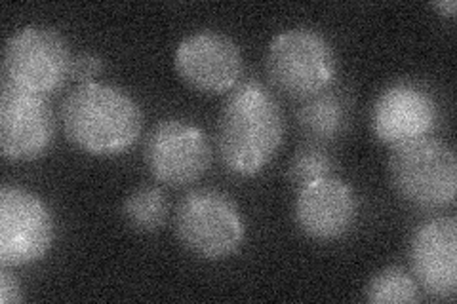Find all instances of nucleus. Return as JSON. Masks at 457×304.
I'll return each instance as SVG.
<instances>
[{
	"label": "nucleus",
	"instance_id": "nucleus-14",
	"mask_svg": "<svg viewBox=\"0 0 457 304\" xmlns=\"http://www.w3.org/2000/svg\"><path fill=\"white\" fill-rule=\"evenodd\" d=\"M351 103L341 92L324 90L303 101L297 111V126L312 144L336 141L349 126Z\"/></svg>",
	"mask_w": 457,
	"mask_h": 304
},
{
	"label": "nucleus",
	"instance_id": "nucleus-11",
	"mask_svg": "<svg viewBox=\"0 0 457 304\" xmlns=\"http://www.w3.org/2000/svg\"><path fill=\"white\" fill-rule=\"evenodd\" d=\"M371 132L389 147L428 137L440 120L435 95L423 84L400 80L385 88L371 107Z\"/></svg>",
	"mask_w": 457,
	"mask_h": 304
},
{
	"label": "nucleus",
	"instance_id": "nucleus-20",
	"mask_svg": "<svg viewBox=\"0 0 457 304\" xmlns=\"http://www.w3.org/2000/svg\"><path fill=\"white\" fill-rule=\"evenodd\" d=\"M433 8L440 13V16L445 18H455V10H457V4L455 0H442V3H435Z\"/></svg>",
	"mask_w": 457,
	"mask_h": 304
},
{
	"label": "nucleus",
	"instance_id": "nucleus-15",
	"mask_svg": "<svg viewBox=\"0 0 457 304\" xmlns=\"http://www.w3.org/2000/svg\"><path fill=\"white\" fill-rule=\"evenodd\" d=\"M364 299L371 304H413L421 300V289L403 267H387L370 278Z\"/></svg>",
	"mask_w": 457,
	"mask_h": 304
},
{
	"label": "nucleus",
	"instance_id": "nucleus-8",
	"mask_svg": "<svg viewBox=\"0 0 457 304\" xmlns=\"http://www.w3.org/2000/svg\"><path fill=\"white\" fill-rule=\"evenodd\" d=\"M143 160L153 179L168 186H187L212 166V144L198 126L168 119L156 124L143 144Z\"/></svg>",
	"mask_w": 457,
	"mask_h": 304
},
{
	"label": "nucleus",
	"instance_id": "nucleus-18",
	"mask_svg": "<svg viewBox=\"0 0 457 304\" xmlns=\"http://www.w3.org/2000/svg\"><path fill=\"white\" fill-rule=\"evenodd\" d=\"M104 63L102 57L96 53H80L73 60V72H71V78L84 82H94V78L102 72Z\"/></svg>",
	"mask_w": 457,
	"mask_h": 304
},
{
	"label": "nucleus",
	"instance_id": "nucleus-17",
	"mask_svg": "<svg viewBox=\"0 0 457 304\" xmlns=\"http://www.w3.org/2000/svg\"><path fill=\"white\" fill-rule=\"evenodd\" d=\"M332 169H334L332 156L328 154L320 144L311 143L294 154L292 162L288 166V179L297 188H302L312 181L332 176Z\"/></svg>",
	"mask_w": 457,
	"mask_h": 304
},
{
	"label": "nucleus",
	"instance_id": "nucleus-12",
	"mask_svg": "<svg viewBox=\"0 0 457 304\" xmlns=\"http://www.w3.org/2000/svg\"><path fill=\"white\" fill-rule=\"evenodd\" d=\"M410 268L420 289L436 300L457 295V221L433 217L416 226L410 238Z\"/></svg>",
	"mask_w": 457,
	"mask_h": 304
},
{
	"label": "nucleus",
	"instance_id": "nucleus-16",
	"mask_svg": "<svg viewBox=\"0 0 457 304\" xmlns=\"http://www.w3.org/2000/svg\"><path fill=\"white\" fill-rule=\"evenodd\" d=\"M122 217L137 233H156L168 217V201L156 186H141L124 200Z\"/></svg>",
	"mask_w": 457,
	"mask_h": 304
},
{
	"label": "nucleus",
	"instance_id": "nucleus-4",
	"mask_svg": "<svg viewBox=\"0 0 457 304\" xmlns=\"http://www.w3.org/2000/svg\"><path fill=\"white\" fill-rule=\"evenodd\" d=\"M265 69L270 84L292 99H309L336 80L332 42L311 27H294L270 40Z\"/></svg>",
	"mask_w": 457,
	"mask_h": 304
},
{
	"label": "nucleus",
	"instance_id": "nucleus-6",
	"mask_svg": "<svg viewBox=\"0 0 457 304\" xmlns=\"http://www.w3.org/2000/svg\"><path fill=\"white\" fill-rule=\"evenodd\" d=\"M176 234L193 255L221 260L240 250L246 226L231 196L213 188H196L176 208Z\"/></svg>",
	"mask_w": 457,
	"mask_h": 304
},
{
	"label": "nucleus",
	"instance_id": "nucleus-10",
	"mask_svg": "<svg viewBox=\"0 0 457 304\" xmlns=\"http://www.w3.org/2000/svg\"><path fill=\"white\" fill-rule=\"evenodd\" d=\"M55 139V117L46 97L3 84L0 151L6 160L31 162L45 156Z\"/></svg>",
	"mask_w": 457,
	"mask_h": 304
},
{
	"label": "nucleus",
	"instance_id": "nucleus-7",
	"mask_svg": "<svg viewBox=\"0 0 457 304\" xmlns=\"http://www.w3.org/2000/svg\"><path fill=\"white\" fill-rule=\"evenodd\" d=\"M55 223L48 204L21 186L0 188V265H35L52 250Z\"/></svg>",
	"mask_w": 457,
	"mask_h": 304
},
{
	"label": "nucleus",
	"instance_id": "nucleus-9",
	"mask_svg": "<svg viewBox=\"0 0 457 304\" xmlns=\"http://www.w3.org/2000/svg\"><path fill=\"white\" fill-rule=\"evenodd\" d=\"M174 67L179 78L195 92L221 95L240 82L245 62L233 38L218 31H198L179 42Z\"/></svg>",
	"mask_w": 457,
	"mask_h": 304
},
{
	"label": "nucleus",
	"instance_id": "nucleus-19",
	"mask_svg": "<svg viewBox=\"0 0 457 304\" xmlns=\"http://www.w3.org/2000/svg\"><path fill=\"white\" fill-rule=\"evenodd\" d=\"M23 300V289L20 280L13 276L8 267L0 270V302L3 304H18Z\"/></svg>",
	"mask_w": 457,
	"mask_h": 304
},
{
	"label": "nucleus",
	"instance_id": "nucleus-2",
	"mask_svg": "<svg viewBox=\"0 0 457 304\" xmlns=\"http://www.w3.org/2000/svg\"><path fill=\"white\" fill-rule=\"evenodd\" d=\"M63 134L71 144L92 156H119L130 151L143 129L137 101L119 86L84 82L62 105Z\"/></svg>",
	"mask_w": 457,
	"mask_h": 304
},
{
	"label": "nucleus",
	"instance_id": "nucleus-1",
	"mask_svg": "<svg viewBox=\"0 0 457 304\" xmlns=\"http://www.w3.org/2000/svg\"><path fill=\"white\" fill-rule=\"evenodd\" d=\"M284 141V114L257 80L238 82L220 112L216 147L223 166L240 177L263 171Z\"/></svg>",
	"mask_w": 457,
	"mask_h": 304
},
{
	"label": "nucleus",
	"instance_id": "nucleus-5",
	"mask_svg": "<svg viewBox=\"0 0 457 304\" xmlns=\"http://www.w3.org/2000/svg\"><path fill=\"white\" fill-rule=\"evenodd\" d=\"M73 60L67 40L55 29L27 25L6 40L3 84L42 97L54 95L71 78Z\"/></svg>",
	"mask_w": 457,
	"mask_h": 304
},
{
	"label": "nucleus",
	"instance_id": "nucleus-13",
	"mask_svg": "<svg viewBox=\"0 0 457 304\" xmlns=\"http://www.w3.org/2000/svg\"><path fill=\"white\" fill-rule=\"evenodd\" d=\"M294 213L305 236L332 242L353 228L359 215V201L345 181L328 176L299 188Z\"/></svg>",
	"mask_w": 457,
	"mask_h": 304
},
{
	"label": "nucleus",
	"instance_id": "nucleus-3",
	"mask_svg": "<svg viewBox=\"0 0 457 304\" xmlns=\"http://www.w3.org/2000/svg\"><path fill=\"white\" fill-rule=\"evenodd\" d=\"M393 191L418 210H445L457 194V160L446 141L423 137L396 144L389 154Z\"/></svg>",
	"mask_w": 457,
	"mask_h": 304
}]
</instances>
